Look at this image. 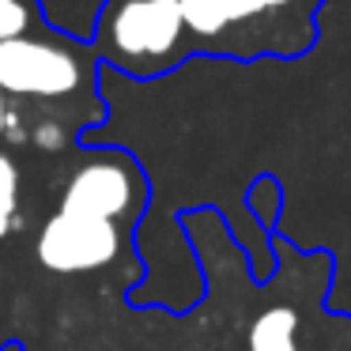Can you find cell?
<instances>
[{
  "label": "cell",
  "mask_w": 351,
  "mask_h": 351,
  "mask_svg": "<svg viewBox=\"0 0 351 351\" xmlns=\"http://www.w3.org/2000/svg\"><path fill=\"white\" fill-rule=\"evenodd\" d=\"M147 208V178L121 147H95L72 167L61 189V212L102 223H136Z\"/></svg>",
  "instance_id": "cell-4"
},
{
  "label": "cell",
  "mask_w": 351,
  "mask_h": 351,
  "mask_svg": "<svg viewBox=\"0 0 351 351\" xmlns=\"http://www.w3.org/2000/svg\"><path fill=\"white\" fill-rule=\"evenodd\" d=\"M325 0H178L193 57L298 61L321 42Z\"/></svg>",
  "instance_id": "cell-1"
},
{
  "label": "cell",
  "mask_w": 351,
  "mask_h": 351,
  "mask_svg": "<svg viewBox=\"0 0 351 351\" xmlns=\"http://www.w3.org/2000/svg\"><path fill=\"white\" fill-rule=\"evenodd\" d=\"M125 227L102 219H84L57 208L46 223H42L38 238H34V257L46 272L57 276H87L114 268L125 257Z\"/></svg>",
  "instance_id": "cell-5"
},
{
  "label": "cell",
  "mask_w": 351,
  "mask_h": 351,
  "mask_svg": "<svg viewBox=\"0 0 351 351\" xmlns=\"http://www.w3.org/2000/svg\"><path fill=\"white\" fill-rule=\"evenodd\" d=\"M38 23V8L34 0H0V42L31 34Z\"/></svg>",
  "instance_id": "cell-9"
},
{
  "label": "cell",
  "mask_w": 351,
  "mask_h": 351,
  "mask_svg": "<svg viewBox=\"0 0 351 351\" xmlns=\"http://www.w3.org/2000/svg\"><path fill=\"white\" fill-rule=\"evenodd\" d=\"M250 351H302L298 343V310L295 306H268L253 317L250 336H245Z\"/></svg>",
  "instance_id": "cell-6"
},
{
  "label": "cell",
  "mask_w": 351,
  "mask_h": 351,
  "mask_svg": "<svg viewBox=\"0 0 351 351\" xmlns=\"http://www.w3.org/2000/svg\"><path fill=\"white\" fill-rule=\"evenodd\" d=\"M95 87L91 49L49 31L0 42V91L31 102H76Z\"/></svg>",
  "instance_id": "cell-3"
},
{
  "label": "cell",
  "mask_w": 351,
  "mask_h": 351,
  "mask_svg": "<svg viewBox=\"0 0 351 351\" xmlns=\"http://www.w3.org/2000/svg\"><path fill=\"white\" fill-rule=\"evenodd\" d=\"M4 114H8V95L0 91V132H4Z\"/></svg>",
  "instance_id": "cell-10"
},
{
  "label": "cell",
  "mask_w": 351,
  "mask_h": 351,
  "mask_svg": "<svg viewBox=\"0 0 351 351\" xmlns=\"http://www.w3.org/2000/svg\"><path fill=\"white\" fill-rule=\"evenodd\" d=\"M27 140L46 155H61V152H69V144H72V129L64 125V117L46 114V117H38V121H31Z\"/></svg>",
  "instance_id": "cell-8"
},
{
  "label": "cell",
  "mask_w": 351,
  "mask_h": 351,
  "mask_svg": "<svg viewBox=\"0 0 351 351\" xmlns=\"http://www.w3.org/2000/svg\"><path fill=\"white\" fill-rule=\"evenodd\" d=\"M19 189L23 178L8 152H0V238H8L19 223Z\"/></svg>",
  "instance_id": "cell-7"
},
{
  "label": "cell",
  "mask_w": 351,
  "mask_h": 351,
  "mask_svg": "<svg viewBox=\"0 0 351 351\" xmlns=\"http://www.w3.org/2000/svg\"><path fill=\"white\" fill-rule=\"evenodd\" d=\"M95 57L136 80L174 72L193 57L178 0H106L95 19Z\"/></svg>",
  "instance_id": "cell-2"
},
{
  "label": "cell",
  "mask_w": 351,
  "mask_h": 351,
  "mask_svg": "<svg viewBox=\"0 0 351 351\" xmlns=\"http://www.w3.org/2000/svg\"><path fill=\"white\" fill-rule=\"evenodd\" d=\"M0 351H19V343H4V348H0Z\"/></svg>",
  "instance_id": "cell-11"
}]
</instances>
